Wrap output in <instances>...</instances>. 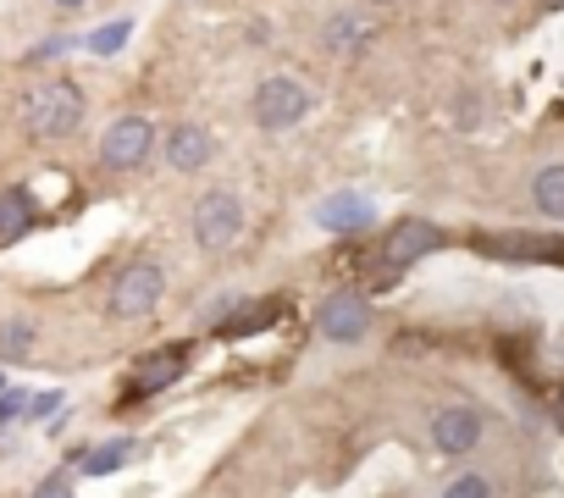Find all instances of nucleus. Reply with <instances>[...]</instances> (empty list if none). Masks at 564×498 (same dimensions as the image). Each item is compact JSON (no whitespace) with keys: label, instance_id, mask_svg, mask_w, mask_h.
<instances>
[{"label":"nucleus","instance_id":"obj_4","mask_svg":"<svg viewBox=\"0 0 564 498\" xmlns=\"http://www.w3.org/2000/svg\"><path fill=\"white\" fill-rule=\"evenodd\" d=\"M238 227H243L238 194L216 188V194H205V199L194 205V243H199V249H227V243L238 238Z\"/></svg>","mask_w":564,"mask_h":498},{"label":"nucleus","instance_id":"obj_17","mask_svg":"<svg viewBox=\"0 0 564 498\" xmlns=\"http://www.w3.org/2000/svg\"><path fill=\"white\" fill-rule=\"evenodd\" d=\"M128 454H133V443H128V437H111V443H100V448H84L78 459H84V476H111V470L128 465Z\"/></svg>","mask_w":564,"mask_h":498},{"label":"nucleus","instance_id":"obj_13","mask_svg":"<svg viewBox=\"0 0 564 498\" xmlns=\"http://www.w3.org/2000/svg\"><path fill=\"white\" fill-rule=\"evenodd\" d=\"M34 221H40V205H34L29 188H7V194H0V249L18 243V238H29Z\"/></svg>","mask_w":564,"mask_h":498},{"label":"nucleus","instance_id":"obj_8","mask_svg":"<svg viewBox=\"0 0 564 498\" xmlns=\"http://www.w3.org/2000/svg\"><path fill=\"white\" fill-rule=\"evenodd\" d=\"M183 366H188V344H177V349H155V355H144L139 366H133V388L117 399V410H128V404H144L150 393H161V388H172L177 377H183Z\"/></svg>","mask_w":564,"mask_h":498},{"label":"nucleus","instance_id":"obj_9","mask_svg":"<svg viewBox=\"0 0 564 498\" xmlns=\"http://www.w3.org/2000/svg\"><path fill=\"white\" fill-rule=\"evenodd\" d=\"M476 249H481V256H498V261H547V267H564V238H542V232H481Z\"/></svg>","mask_w":564,"mask_h":498},{"label":"nucleus","instance_id":"obj_5","mask_svg":"<svg viewBox=\"0 0 564 498\" xmlns=\"http://www.w3.org/2000/svg\"><path fill=\"white\" fill-rule=\"evenodd\" d=\"M432 249H443V227H432V221H421V216H404V221H393V232L382 238L377 261L393 267V272H404L410 261L432 256Z\"/></svg>","mask_w":564,"mask_h":498},{"label":"nucleus","instance_id":"obj_11","mask_svg":"<svg viewBox=\"0 0 564 498\" xmlns=\"http://www.w3.org/2000/svg\"><path fill=\"white\" fill-rule=\"evenodd\" d=\"M166 161H172L177 172H199V166L216 161V139H210L199 122H177V128L166 133Z\"/></svg>","mask_w":564,"mask_h":498},{"label":"nucleus","instance_id":"obj_21","mask_svg":"<svg viewBox=\"0 0 564 498\" xmlns=\"http://www.w3.org/2000/svg\"><path fill=\"white\" fill-rule=\"evenodd\" d=\"M34 498H73V481H67V470H56V476H45V481L34 487Z\"/></svg>","mask_w":564,"mask_h":498},{"label":"nucleus","instance_id":"obj_19","mask_svg":"<svg viewBox=\"0 0 564 498\" xmlns=\"http://www.w3.org/2000/svg\"><path fill=\"white\" fill-rule=\"evenodd\" d=\"M371 40V29L360 23V18H333V29H327V45L338 51V56H349V51H360Z\"/></svg>","mask_w":564,"mask_h":498},{"label":"nucleus","instance_id":"obj_20","mask_svg":"<svg viewBox=\"0 0 564 498\" xmlns=\"http://www.w3.org/2000/svg\"><path fill=\"white\" fill-rule=\"evenodd\" d=\"M443 498H492V481L476 476V470H459V476L443 487Z\"/></svg>","mask_w":564,"mask_h":498},{"label":"nucleus","instance_id":"obj_3","mask_svg":"<svg viewBox=\"0 0 564 498\" xmlns=\"http://www.w3.org/2000/svg\"><path fill=\"white\" fill-rule=\"evenodd\" d=\"M161 294H166V272H161L155 261H133V267L111 283V316H117V322H139V316H150V311L161 305Z\"/></svg>","mask_w":564,"mask_h":498},{"label":"nucleus","instance_id":"obj_10","mask_svg":"<svg viewBox=\"0 0 564 498\" xmlns=\"http://www.w3.org/2000/svg\"><path fill=\"white\" fill-rule=\"evenodd\" d=\"M432 443H437V454H448V459L470 454V448L481 443V410H470V404L437 410V415H432Z\"/></svg>","mask_w":564,"mask_h":498},{"label":"nucleus","instance_id":"obj_25","mask_svg":"<svg viewBox=\"0 0 564 498\" xmlns=\"http://www.w3.org/2000/svg\"><path fill=\"white\" fill-rule=\"evenodd\" d=\"M56 7H62V12H73V7H84V0H56Z\"/></svg>","mask_w":564,"mask_h":498},{"label":"nucleus","instance_id":"obj_6","mask_svg":"<svg viewBox=\"0 0 564 498\" xmlns=\"http://www.w3.org/2000/svg\"><path fill=\"white\" fill-rule=\"evenodd\" d=\"M316 327H322V338H333V344H360V338L371 333V300L355 294V289H344V294H333V300L316 311Z\"/></svg>","mask_w":564,"mask_h":498},{"label":"nucleus","instance_id":"obj_2","mask_svg":"<svg viewBox=\"0 0 564 498\" xmlns=\"http://www.w3.org/2000/svg\"><path fill=\"white\" fill-rule=\"evenodd\" d=\"M249 111H254V128H265V133H289V128L305 122V111H311V89L294 84V78H265V84L254 89Z\"/></svg>","mask_w":564,"mask_h":498},{"label":"nucleus","instance_id":"obj_7","mask_svg":"<svg viewBox=\"0 0 564 498\" xmlns=\"http://www.w3.org/2000/svg\"><path fill=\"white\" fill-rule=\"evenodd\" d=\"M150 150H155V128H150V117H117V122L106 128V139H100V161L117 166V172L150 161Z\"/></svg>","mask_w":564,"mask_h":498},{"label":"nucleus","instance_id":"obj_15","mask_svg":"<svg viewBox=\"0 0 564 498\" xmlns=\"http://www.w3.org/2000/svg\"><path fill=\"white\" fill-rule=\"evenodd\" d=\"M531 205H536L542 216H564V166H558V161L531 177Z\"/></svg>","mask_w":564,"mask_h":498},{"label":"nucleus","instance_id":"obj_26","mask_svg":"<svg viewBox=\"0 0 564 498\" xmlns=\"http://www.w3.org/2000/svg\"><path fill=\"white\" fill-rule=\"evenodd\" d=\"M547 7H564V0H547Z\"/></svg>","mask_w":564,"mask_h":498},{"label":"nucleus","instance_id":"obj_12","mask_svg":"<svg viewBox=\"0 0 564 498\" xmlns=\"http://www.w3.org/2000/svg\"><path fill=\"white\" fill-rule=\"evenodd\" d=\"M316 221H322L327 232H360V227L377 221V210H371L366 194H333V199L316 210Z\"/></svg>","mask_w":564,"mask_h":498},{"label":"nucleus","instance_id":"obj_18","mask_svg":"<svg viewBox=\"0 0 564 498\" xmlns=\"http://www.w3.org/2000/svg\"><path fill=\"white\" fill-rule=\"evenodd\" d=\"M128 34H133V23H128V18H111V23H100V29L84 40V51H89V56H117V51L128 45Z\"/></svg>","mask_w":564,"mask_h":498},{"label":"nucleus","instance_id":"obj_1","mask_svg":"<svg viewBox=\"0 0 564 498\" xmlns=\"http://www.w3.org/2000/svg\"><path fill=\"white\" fill-rule=\"evenodd\" d=\"M78 122H84V89H78L73 78L40 84V89L29 95V106H23V128H29L34 139H45V144L78 133Z\"/></svg>","mask_w":564,"mask_h":498},{"label":"nucleus","instance_id":"obj_23","mask_svg":"<svg viewBox=\"0 0 564 498\" xmlns=\"http://www.w3.org/2000/svg\"><path fill=\"white\" fill-rule=\"evenodd\" d=\"M18 410H23V399H18V393H0V426H7Z\"/></svg>","mask_w":564,"mask_h":498},{"label":"nucleus","instance_id":"obj_14","mask_svg":"<svg viewBox=\"0 0 564 498\" xmlns=\"http://www.w3.org/2000/svg\"><path fill=\"white\" fill-rule=\"evenodd\" d=\"M276 316H282V300H265V305H243L238 316L216 322V338H254V333H265V327H271Z\"/></svg>","mask_w":564,"mask_h":498},{"label":"nucleus","instance_id":"obj_24","mask_svg":"<svg viewBox=\"0 0 564 498\" xmlns=\"http://www.w3.org/2000/svg\"><path fill=\"white\" fill-rule=\"evenodd\" d=\"M547 410H553V426H558V432H564V388H558V393H553V404H547Z\"/></svg>","mask_w":564,"mask_h":498},{"label":"nucleus","instance_id":"obj_16","mask_svg":"<svg viewBox=\"0 0 564 498\" xmlns=\"http://www.w3.org/2000/svg\"><path fill=\"white\" fill-rule=\"evenodd\" d=\"M34 322H0V360H12V366H23V360H34Z\"/></svg>","mask_w":564,"mask_h":498},{"label":"nucleus","instance_id":"obj_22","mask_svg":"<svg viewBox=\"0 0 564 498\" xmlns=\"http://www.w3.org/2000/svg\"><path fill=\"white\" fill-rule=\"evenodd\" d=\"M56 404H62V393H40V399L29 404V415H34V421H45V415H56Z\"/></svg>","mask_w":564,"mask_h":498}]
</instances>
